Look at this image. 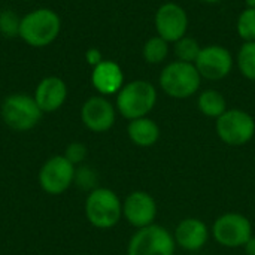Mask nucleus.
<instances>
[{
	"label": "nucleus",
	"mask_w": 255,
	"mask_h": 255,
	"mask_svg": "<svg viewBox=\"0 0 255 255\" xmlns=\"http://www.w3.org/2000/svg\"><path fill=\"white\" fill-rule=\"evenodd\" d=\"M157 88L145 79H134L117 93L115 108L117 112L126 120L148 117L157 105Z\"/></svg>",
	"instance_id": "obj_1"
},
{
	"label": "nucleus",
	"mask_w": 255,
	"mask_h": 255,
	"mask_svg": "<svg viewBox=\"0 0 255 255\" xmlns=\"http://www.w3.org/2000/svg\"><path fill=\"white\" fill-rule=\"evenodd\" d=\"M60 30L61 19L58 13L49 7H39L21 18L18 37L33 48H43L58 37Z\"/></svg>",
	"instance_id": "obj_2"
},
{
	"label": "nucleus",
	"mask_w": 255,
	"mask_h": 255,
	"mask_svg": "<svg viewBox=\"0 0 255 255\" xmlns=\"http://www.w3.org/2000/svg\"><path fill=\"white\" fill-rule=\"evenodd\" d=\"M85 217L99 230L114 229L123 218V202L118 194L106 187H97L85 199Z\"/></svg>",
	"instance_id": "obj_3"
},
{
	"label": "nucleus",
	"mask_w": 255,
	"mask_h": 255,
	"mask_svg": "<svg viewBox=\"0 0 255 255\" xmlns=\"http://www.w3.org/2000/svg\"><path fill=\"white\" fill-rule=\"evenodd\" d=\"M161 91L176 100L193 97L202 85V76L194 64L172 61L163 67L158 76Z\"/></svg>",
	"instance_id": "obj_4"
},
{
	"label": "nucleus",
	"mask_w": 255,
	"mask_h": 255,
	"mask_svg": "<svg viewBox=\"0 0 255 255\" xmlns=\"http://www.w3.org/2000/svg\"><path fill=\"white\" fill-rule=\"evenodd\" d=\"M0 114L3 123L15 131H28L34 128L43 115L34 97L25 93H13L4 97Z\"/></svg>",
	"instance_id": "obj_5"
},
{
	"label": "nucleus",
	"mask_w": 255,
	"mask_h": 255,
	"mask_svg": "<svg viewBox=\"0 0 255 255\" xmlns=\"http://www.w3.org/2000/svg\"><path fill=\"white\" fill-rule=\"evenodd\" d=\"M215 131L223 143L229 146H244L254 139V117L244 109H227L215 120Z\"/></svg>",
	"instance_id": "obj_6"
},
{
	"label": "nucleus",
	"mask_w": 255,
	"mask_h": 255,
	"mask_svg": "<svg viewBox=\"0 0 255 255\" xmlns=\"http://www.w3.org/2000/svg\"><path fill=\"white\" fill-rule=\"evenodd\" d=\"M253 235V223L239 212H226L220 215L211 227V236L215 242L230 250L244 248Z\"/></svg>",
	"instance_id": "obj_7"
},
{
	"label": "nucleus",
	"mask_w": 255,
	"mask_h": 255,
	"mask_svg": "<svg viewBox=\"0 0 255 255\" xmlns=\"http://www.w3.org/2000/svg\"><path fill=\"white\" fill-rule=\"evenodd\" d=\"M175 250L176 244L172 232L152 224L134 232L128 241L127 255H175Z\"/></svg>",
	"instance_id": "obj_8"
},
{
	"label": "nucleus",
	"mask_w": 255,
	"mask_h": 255,
	"mask_svg": "<svg viewBox=\"0 0 255 255\" xmlns=\"http://www.w3.org/2000/svg\"><path fill=\"white\" fill-rule=\"evenodd\" d=\"M76 166H73L64 155H54L48 158L39 170V185L51 196L66 193L75 181Z\"/></svg>",
	"instance_id": "obj_9"
},
{
	"label": "nucleus",
	"mask_w": 255,
	"mask_h": 255,
	"mask_svg": "<svg viewBox=\"0 0 255 255\" xmlns=\"http://www.w3.org/2000/svg\"><path fill=\"white\" fill-rule=\"evenodd\" d=\"M188 24L190 19L187 10L181 4L173 1L163 3L154 15L157 34L169 43H175L176 40L184 37L187 34Z\"/></svg>",
	"instance_id": "obj_10"
},
{
	"label": "nucleus",
	"mask_w": 255,
	"mask_h": 255,
	"mask_svg": "<svg viewBox=\"0 0 255 255\" xmlns=\"http://www.w3.org/2000/svg\"><path fill=\"white\" fill-rule=\"evenodd\" d=\"M235 58L232 52L223 45H206L202 46V51L194 63L202 79L208 81H221L227 78L233 69Z\"/></svg>",
	"instance_id": "obj_11"
},
{
	"label": "nucleus",
	"mask_w": 255,
	"mask_h": 255,
	"mask_svg": "<svg viewBox=\"0 0 255 255\" xmlns=\"http://www.w3.org/2000/svg\"><path fill=\"white\" fill-rule=\"evenodd\" d=\"M157 214V202L146 191H131L123 202V218L136 230L155 224Z\"/></svg>",
	"instance_id": "obj_12"
},
{
	"label": "nucleus",
	"mask_w": 255,
	"mask_h": 255,
	"mask_svg": "<svg viewBox=\"0 0 255 255\" xmlns=\"http://www.w3.org/2000/svg\"><path fill=\"white\" fill-rule=\"evenodd\" d=\"M81 120L90 131L105 133L115 124L117 108L105 96H93L84 102L81 108Z\"/></svg>",
	"instance_id": "obj_13"
},
{
	"label": "nucleus",
	"mask_w": 255,
	"mask_h": 255,
	"mask_svg": "<svg viewBox=\"0 0 255 255\" xmlns=\"http://www.w3.org/2000/svg\"><path fill=\"white\" fill-rule=\"evenodd\" d=\"M172 235L176 247L187 253H197L203 250L209 242L211 229L203 220L188 217L178 223Z\"/></svg>",
	"instance_id": "obj_14"
},
{
	"label": "nucleus",
	"mask_w": 255,
	"mask_h": 255,
	"mask_svg": "<svg viewBox=\"0 0 255 255\" xmlns=\"http://www.w3.org/2000/svg\"><path fill=\"white\" fill-rule=\"evenodd\" d=\"M33 97L43 114L55 112L67 99V85L58 76H46L37 84Z\"/></svg>",
	"instance_id": "obj_15"
},
{
	"label": "nucleus",
	"mask_w": 255,
	"mask_h": 255,
	"mask_svg": "<svg viewBox=\"0 0 255 255\" xmlns=\"http://www.w3.org/2000/svg\"><path fill=\"white\" fill-rule=\"evenodd\" d=\"M91 84L100 96H112L124 87V72L121 66L112 60H103L93 67Z\"/></svg>",
	"instance_id": "obj_16"
},
{
	"label": "nucleus",
	"mask_w": 255,
	"mask_h": 255,
	"mask_svg": "<svg viewBox=\"0 0 255 255\" xmlns=\"http://www.w3.org/2000/svg\"><path fill=\"white\" fill-rule=\"evenodd\" d=\"M127 136L131 140V143H134L136 146L151 148L158 142L161 136V130H160V126L152 118L142 117V118L128 121Z\"/></svg>",
	"instance_id": "obj_17"
},
{
	"label": "nucleus",
	"mask_w": 255,
	"mask_h": 255,
	"mask_svg": "<svg viewBox=\"0 0 255 255\" xmlns=\"http://www.w3.org/2000/svg\"><path fill=\"white\" fill-rule=\"evenodd\" d=\"M197 108L202 115H205L208 118H214V120L220 118L229 109L227 100L223 96V93H220L218 90H214V88L203 90L199 94Z\"/></svg>",
	"instance_id": "obj_18"
},
{
	"label": "nucleus",
	"mask_w": 255,
	"mask_h": 255,
	"mask_svg": "<svg viewBox=\"0 0 255 255\" xmlns=\"http://www.w3.org/2000/svg\"><path fill=\"white\" fill-rule=\"evenodd\" d=\"M170 54V43L158 34L149 37L142 48V57L148 64H161Z\"/></svg>",
	"instance_id": "obj_19"
},
{
	"label": "nucleus",
	"mask_w": 255,
	"mask_h": 255,
	"mask_svg": "<svg viewBox=\"0 0 255 255\" xmlns=\"http://www.w3.org/2000/svg\"><path fill=\"white\" fill-rule=\"evenodd\" d=\"M200 51H202L200 43L194 37L187 36V34L173 43V54H175L178 61L194 64L199 54H200Z\"/></svg>",
	"instance_id": "obj_20"
},
{
	"label": "nucleus",
	"mask_w": 255,
	"mask_h": 255,
	"mask_svg": "<svg viewBox=\"0 0 255 255\" xmlns=\"http://www.w3.org/2000/svg\"><path fill=\"white\" fill-rule=\"evenodd\" d=\"M236 60L241 73L247 79L255 82V42H244Z\"/></svg>",
	"instance_id": "obj_21"
},
{
	"label": "nucleus",
	"mask_w": 255,
	"mask_h": 255,
	"mask_svg": "<svg viewBox=\"0 0 255 255\" xmlns=\"http://www.w3.org/2000/svg\"><path fill=\"white\" fill-rule=\"evenodd\" d=\"M236 31L244 42H255V7H245L239 13Z\"/></svg>",
	"instance_id": "obj_22"
},
{
	"label": "nucleus",
	"mask_w": 255,
	"mask_h": 255,
	"mask_svg": "<svg viewBox=\"0 0 255 255\" xmlns=\"http://www.w3.org/2000/svg\"><path fill=\"white\" fill-rule=\"evenodd\" d=\"M21 18L10 9L0 12V34L4 37H15L19 34Z\"/></svg>",
	"instance_id": "obj_23"
},
{
	"label": "nucleus",
	"mask_w": 255,
	"mask_h": 255,
	"mask_svg": "<svg viewBox=\"0 0 255 255\" xmlns=\"http://www.w3.org/2000/svg\"><path fill=\"white\" fill-rule=\"evenodd\" d=\"M73 184H76L79 188L82 190H90L93 191L97 184V173L94 169H91L90 166H81L76 169L75 172V181Z\"/></svg>",
	"instance_id": "obj_24"
},
{
	"label": "nucleus",
	"mask_w": 255,
	"mask_h": 255,
	"mask_svg": "<svg viewBox=\"0 0 255 255\" xmlns=\"http://www.w3.org/2000/svg\"><path fill=\"white\" fill-rule=\"evenodd\" d=\"M87 154H88V151H87V146L84 143H81V142H72V143H69L66 146V151H64L63 155L73 166H76V164H81L87 158Z\"/></svg>",
	"instance_id": "obj_25"
},
{
	"label": "nucleus",
	"mask_w": 255,
	"mask_h": 255,
	"mask_svg": "<svg viewBox=\"0 0 255 255\" xmlns=\"http://www.w3.org/2000/svg\"><path fill=\"white\" fill-rule=\"evenodd\" d=\"M85 60H87V63H88L91 67H96V66L100 64L105 58H103V54H102L100 49H97V48H90V49H87V52H85Z\"/></svg>",
	"instance_id": "obj_26"
},
{
	"label": "nucleus",
	"mask_w": 255,
	"mask_h": 255,
	"mask_svg": "<svg viewBox=\"0 0 255 255\" xmlns=\"http://www.w3.org/2000/svg\"><path fill=\"white\" fill-rule=\"evenodd\" d=\"M244 250H245V254L247 255H255V235H253L250 238V241L245 244Z\"/></svg>",
	"instance_id": "obj_27"
},
{
	"label": "nucleus",
	"mask_w": 255,
	"mask_h": 255,
	"mask_svg": "<svg viewBox=\"0 0 255 255\" xmlns=\"http://www.w3.org/2000/svg\"><path fill=\"white\" fill-rule=\"evenodd\" d=\"M247 7H255V0H245Z\"/></svg>",
	"instance_id": "obj_28"
},
{
	"label": "nucleus",
	"mask_w": 255,
	"mask_h": 255,
	"mask_svg": "<svg viewBox=\"0 0 255 255\" xmlns=\"http://www.w3.org/2000/svg\"><path fill=\"white\" fill-rule=\"evenodd\" d=\"M25 1H28V0H25Z\"/></svg>",
	"instance_id": "obj_29"
}]
</instances>
